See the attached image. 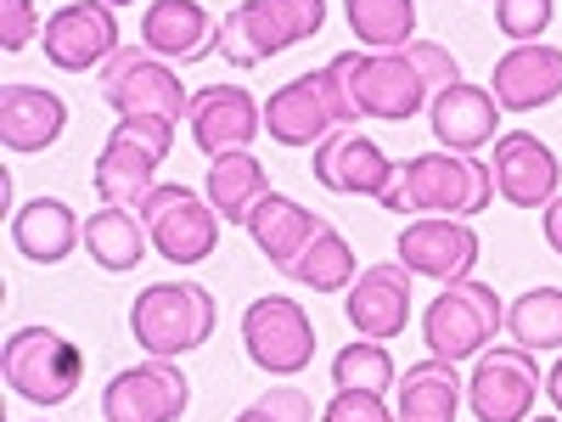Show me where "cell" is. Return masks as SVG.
I'll list each match as a JSON object with an SVG mask.
<instances>
[{"label": "cell", "instance_id": "obj_1", "mask_svg": "<svg viewBox=\"0 0 562 422\" xmlns=\"http://www.w3.org/2000/svg\"><path fill=\"white\" fill-rule=\"evenodd\" d=\"M326 68L349 85L360 119H383V124L416 119L445 85L461 79V63L439 40H411L400 52H338Z\"/></svg>", "mask_w": 562, "mask_h": 422}, {"label": "cell", "instance_id": "obj_2", "mask_svg": "<svg viewBox=\"0 0 562 422\" xmlns=\"http://www.w3.org/2000/svg\"><path fill=\"white\" fill-rule=\"evenodd\" d=\"M495 169L473 153H416L400 164L394 186L378 198L389 214H450V220H473L495 203Z\"/></svg>", "mask_w": 562, "mask_h": 422}, {"label": "cell", "instance_id": "obj_3", "mask_svg": "<svg viewBox=\"0 0 562 422\" xmlns=\"http://www.w3.org/2000/svg\"><path fill=\"white\" fill-rule=\"evenodd\" d=\"M214 326H220V304L203 281H153L130 304L135 344L158 360H180V355L203 349L214 338Z\"/></svg>", "mask_w": 562, "mask_h": 422}, {"label": "cell", "instance_id": "obj_4", "mask_svg": "<svg viewBox=\"0 0 562 422\" xmlns=\"http://www.w3.org/2000/svg\"><path fill=\"white\" fill-rule=\"evenodd\" d=\"M326 29V0H243L220 18L214 52L231 68H259Z\"/></svg>", "mask_w": 562, "mask_h": 422}, {"label": "cell", "instance_id": "obj_5", "mask_svg": "<svg viewBox=\"0 0 562 422\" xmlns=\"http://www.w3.org/2000/svg\"><path fill=\"white\" fill-rule=\"evenodd\" d=\"M344 124H360V108L333 68L299 74V79L276 85L265 97V135L276 147H321V141Z\"/></svg>", "mask_w": 562, "mask_h": 422}, {"label": "cell", "instance_id": "obj_6", "mask_svg": "<svg viewBox=\"0 0 562 422\" xmlns=\"http://www.w3.org/2000/svg\"><path fill=\"white\" fill-rule=\"evenodd\" d=\"M175 147V124L169 119H119L113 135L102 141L97 153V198L108 209H140L153 198V175Z\"/></svg>", "mask_w": 562, "mask_h": 422}, {"label": "cell", "instance_id": "obj_7", "mask_svg": "<svg viewBox=\"0 0 562 422\" xmlns=\"http://www.w3.org/2000/svg\"><path fill=\"white\" fill-rule=\"evenodd\" d=\"M506 326V310L495 299L490 281H445L439 299L422 310V344L434 360H479L495 333Z\"/></svg>", "mask_w": 562, "mask_h": 422}, {"label": "cell", "instance_id": "obj_8", "mask_svg": "<svg viewBox=\"0 0 562 422\" xmlns=\"http://www.w3.org/2000/svg\"><path fill=\"white\" fill-rule=\"evenodd\" d=\"M102 102L119 119H169L180 124L192 97H186V79L175 74V63H164L147 45H119V52L97 68Z\"/></svg>", "mask_w": 562, "mask_h": 422}, {"label": "cell", "instance_id": "obj_9", "mask_svg": "<svg viewBox=\"0 0 562 422\" xmlns=\"http://www.w3.org/2000/svg\"><path fill=\"white\" fill-rule=\"evenodd\" d=\"M0 371H7V389L18 400L63 406L85 378V355L57 333V326H18L7 338V355H0Z\"/></svg>", "mask_w": 562, "mask_h": 422}, {"label": "cell", "instance_id": "obj_10", "mask_svg": "<svg viewBox=\"0 0 562 422\" xmlns=\"http://www.w3.org/2000/svg\"><path fill=\"white\" fill-rule=\"evenodd\" d=\"M140 220H147V237L153 248L169 259V265H203L220 243V214L209 198H198L192 186H153V198L135 209Z\"/></svg>", "mask_w": 562, "mask_h": 422}, {"label": "cell", "instance_id": "obj_11", "mask_svg": "<svg viewBox=\"0 0 562 422\" xmlns=\"http://www.w3.org/2000/svg\"><path fill=\"white\" fill-rule=\"evenodd\" d=\"M243 349L259 371L270 378H293L315 360V326L304 315V304H293L288 293H265L243 310Z\"/></svg>", "mask_w": 562, "mask_h": 422}, {"label": "cell", "instance_id": "obj_12", "mask_svg": "<svg viewBox=\"0 0 562 422\" xmlns=\"http://www.w3.org/2000/svg\"><path fill=\"white\" fill-rule=\"evenodd\" d=\"M546 378L535 366V349L512 344V349H484L467 378V406L479 422H529Z\"/></svg>", "mask_w": 562, "mask_h": 422}, {"label": "cell", "instance_id": "obj_13", "mask_svg": "<svg viewBox=\"0 0 562 422\" xmlns=\"http://www.w3.org/2000/svg\"><path fill=\"white\" fill-rule=\"evenodd\" d=\"M192 406V384L175 360L147 355L140 366H124L102 389V417L108 422H180Z\"/></svg>", "mask_w": 562, "mask_h": 422}, {"label": "cell", "instance_id": "obj_14", "mask_svg": "<svg viewBox=\"0 0 562 422\" xmlns=\"http://www.w3.org/2000/svg\"><path fill=\"white\" fill-rule=\"evenodd\" d=\"M40 52L52 68L63 74H85V68H102L119 52V18L108 0H68L45 18L40 34Z\"/></svg>", "mask_w": 562, "mask_h": 422}, {"label": "cell", "instance_id": "obj_15", "mask_svg": "<svg viewBox=\"0 0 562 422\" xmlns=\"http://www.w3.org/2000/svg\"><path fill=\"white\" fill-rule=\"evenodd\" d=\"M400 265L411 276H428V281H467L479 265V231L467 225V220H450V214H422L400 231V243H394Z\"/></svg>", "mask_w": 562, "mask_h": 422}, {"label": "cell", "instance_id": "obj_16", "mask_svg": "<svg viewBox=\"0 0 562 422\" xmlns=\"http://www.w3.org/2000/svg\"><path fill=\"white\" fill-rule=\"evenodd\" d=\"M400 164H389V153L371 141L366 130L344 124L333 130L315 147V180L326 186V192H344V198H383L394 186Z\"/></svg>", "mask_w": 562, "mask_h": 422}, {"label": "cell", "instance_id": "obj_17", "mask_svg": "<svg viewBox=\"0 0 562 422\" xmlns=\"http://www.w3.org/2000/svg\"><path fill=\"white\" fill-rule=\"evenodd\" d=\"M490 169H495V192L512 203V209H546V203H557L562 192V164H557V153L546 147L540 135H529V130H506L501 141H495V153H490Z\"/></svg>", "mask_w": 562, "mask_h": 422}, {"label": "cell", "instance_id": "obj_18", "mask_svg": "<svg viewBox=\"0 0 562 422\" xmlns=\"http://www.w3.org/2000/svg\"><path fill=\"white\" fill-rule=\"evenodd\" d=\"M186 124H192V141L203 158H225V153H248L254 135L265 130V108L248 97L243 85H209L186 108Z\"/></svg>", "mask_w": 562, "mask_h": 422}, {"label": "cell", "instance_id": "obj_19", "mask_svg": "<svg viewBox=\"0 0 562 422\" xmlns=\"http://www.w3.org/2000/svg\"><path fill=\"white\" fill-rule=\"evenodd\" d=\"M501 113L506 108L495 102V90H484L473 79L445 85L428 102V124L439 135V147H450V153H484L490 141H501Z\"/></svg>", "mask_w": 562, "mask_h": 422}, {"label": "cell", "instance_id": "obj_20", "mask_svg": "<svg viewBox=\"0 0 562 422\" xmlns=\"http://www.w3.org/2000/svg\"><path fill=\"white\" fill-rule=\"evenodd\" d=\"M349 326L360 338H400L405 321H411V270L400 259H383V265H366L349 288V304H344Z\"/></svg>", "mask_w": 562, "mask_h": 422}, {"label": "cell", "instance_id": "obj_21", "mask_svg": "<svg viewBox=\"0 0 562 422\" xmlns=\"http://www.w3.org/2000/svg\"><path fill=\"white\" fill-rule=\"evenodd\" d=\"M490 90H495V102L506 113H535V108L557 102L562 97V52H557V45H546V40L512 45V52L495 63Z\"/></svg>", "mask_w": 562, "mask_h": 422}, {"label": "cell", "instance_id": "obj_22", "mask_svg": "<svg viewBox=\"0 0 562 422\" xmlns=\"http://www.w3.org/2000/svg\"><path fill=\"white\" fill-rule=\"evenodd\" d=\"M68 130V102L45 85H0V141L7 153H45Z\"/></svg>", "mask_w": 562, "mask_h": 422}, {"label": "cell", "instance_id": "obj_23", "mask_svg": "<svg viewBox=\"0 0 562 422\" xmlns=\"http://www.w3.org/2000/svg\"><path fill=\"white\" fill-rule=\"evenodd\" d=\"M140 45L164 63H198L220 45V23L203 12V0H153L140 12Z\"/></svg>", "mask_w": 562, "mask_h": 422}, {"label": "cell", "instance_id": "obj_24", "mask_svg": "<svg viewBox=\"0 0 562 422\" xmlns=\"http://www.w3.org/2000/svg\"><path fill=\"white\" fill-rule=\"evenodd\" d=\"M321 225H326V220H321L315 209H304V203H293V198L270 192V198H259L254 214H248V237L259 243V254H265L281 276H293L299 254L310 248V237H315Z\"/></svg>", "mask_w": 562, "mask_h": 422}, {"label": "cell", "instance_id": "obj_25", "mask_svg": "<svg viewBox=\"0 0 562 422\" xmlns=\"http://www.w3.org/2000/svg\"><path fill=\"white\" fill-rule=\"evenodd\" d=\"M12 243L29 265H63L74 243H85V220L63 198H29L12 214Z\"/></svg>", "mask_w": 562, "mask_h": 422}, {"label": "cell", "instance_id": "obj_26", "mask_svg": "<svg viewBox=\"0 0 562 422\" xmlns=\"http://www.w3.org/2000/svg\"><path fill=\"white\" fill-rule=\"evenodd\" d=\"M467 400V384L456 378V360H416L400 371V400H394V417L400 422H456Z\"/></svg>", "mask_w": 562, "mask_h": 422}, {"label": "cell", "instance_id": "obj_27", "mask_svg": "<svg viewBox=\"0 0 562 422\" xmlns=\"http://www.w3.org/2000/svg\"><path fill=\"white\" fill-rule=\"evenodd\" d=\"M153 248V237H147V220H140L135 209H97L85 220V254L97 259L102 270H113V276H124V270H135L140 265V254Z\"/></svg>", "mask_w": 562, "mask_h": 422}, {"label": "cell", "instance_id": "obj_28", "mask_svg": "<svg viewBox=\"0 0 562 422\" xmlns=\"http://www.w3.org/2000/svg\"><path fill=\"white\" fill-rule=\"evenodd\" d=\"M276 186H270V169L254 158V153H225V158H209V203L220 220H237L248 225L254 203L270 198Z\"/></svg>", "mask_w": 562, "mask_h": 422}, {"label": "cell", "instance_id": "obj_29", "mask_svg": "<svg viewBox=\"0 0 562 422\" xmlns=\"http://www.w3.org/2000/svg\"><path fill=\"white\" fill-rule=\"evenodd\" d=\"M355 276H360V259H355L349 237L333 231V225H321L310 237V248L299 254V265H293V281H304L310 293H349Z\"/></svg>", "mask_w": 562, "mask_h": 422}, {"label": "cell", "instance_id": "obj_30", "mask_svg": "<svg viewBox=\"0 0 562 422\" xmlns=\"http://www.w3.org/2000/svg\"><path fill=\"white\" fill-rule=\"evenodd\" d=\"M344 18L366 52H400L416 40V0H344Z\"/></svg>", "mask_w": 562, "mask_h": 422}, {"label": "cell", "instance_id": "obj_31", "mask_svg": "<svg viewBox=\"0 0 562 422\" xmlns=\"http://www.w3.org/2000/svg\"><path fill=\"white\" fill-rule=\"evenodd\" d=\"M506 333L524 349H562V288H529L506 304Z\"/></svg>", "mask_w": 562, "mask_h": 422}, {"label": "cell", "instance_id": "obj_32", "mask_svg": "<svg viewBox=\"0 0 562 422\" xmlns=\"http://www.w3.org/2000/svg\"><path fill=\"white\" fill-rule=\"evenodd\" d=\"M333 384L344 395H389L394 389V355L383 349V338H349L333 355Z\"/></svg>", "mask_w": 562, "mask_h": 422}, {"label": "cell", "instance_id": "obj_33", "mask_svg": "<svg viewBox=\"0 0 562 422\" xmlns=\"http://www.w3.org/2000/svg\"><path fill=\"white\" fill-rule=\"evenodd\" d=\"M557 18V0H495V29L512 40V45H529L551 29Z\"/></svg>", "mask_w": 562, "mask_h": 422}, {"label": "cell", "instance_id": "obj_34", "mask_svg": "<svg viewBox=\"0 0 562 422\" xmlns=\"http://www.w3.org/2000/svg\"><path fill=\"white\" fill-rule=\"evenodd\" d=\"M237 422H315V406H310L304 389L276 384V389H265L248 411H237Z\"/></svg>", "mask_w": 562, "mask_h": 422}, {"label": "cell", "instance_id": "obj_35", "mask_svg": "<svg viewBox=\"0 0 562 422\" xmlns=\"http://www.w3.org/2000/svg\"><path fill=\"white\" fill-rule=\"evenodd\" d=\"M34 34H45V23L34 18V0H0V45L23 52V45H34Z\"/></svg>", "mask_w": 562, "mask_h": 422}, {"label": "cell", "instance_id": "obj_36", "mask_svg": "<svg viewBox=\"0 0 562 422\" xmlns=\"http://www.w3.org/2000/svg\"><path fill=\"white\" fill-rule=\"evenodd\" d=\"M321 422H400V417L389 411L383 395H344V389H338Z\"/></svg>", "mask_w": 562, "mask_h": 422}, {"label": "cell", "instance_id": "obj_37", "mask_svg": "<svg viewBox=\"0 0 562 422\" xmlns=\"http://www.w3.org/2000/svg\"><path fill=\"white\" fill-rule=\"evenodd\" d=\"M546 243H551V254L562 259V198L546 203Z\"/></svg>", "mask_w": 562, "mask_h": 422}, {"label": "cell", "instance_id": "obj_38", "mask_svg": "<svg viewBox=\"0 0 562 422\" xmlns=\"http://www.w3.org/2000/svg\"><path fill=\"white\" fill-rule=\"evenodd\" d=\"M546 400H551V406L562 411V355H557V366L546 371Z\"/></svg>", "mask_w": 562, "mask_h": 422}, {"label": "cell", "instance_id": "obj_39", "mask_svg": "<svg viewBox=\"0 0 562 422\" xmlns=\"http://www.w3.org/2000/svg\"><path fill=\"white\" fill-rule=\"evenodd\" d=\"M529 422H562V417H529Z\"/></svg>", "mask_w": 562, "mask_h": 422}, {"label": "cell", "instance_id": "obj_40", "mask_svg": "<svg viewBox=\"0 0 562 422\" xmlns=\"http://www.w3.org/2000/svg\"><path fill=\"white\" fill-rule=\"evenodd\" d=\"M108 7H130V0H108Z\"/></svg>", "mask_w": 562, "mask_h": 422}]
</instances>
